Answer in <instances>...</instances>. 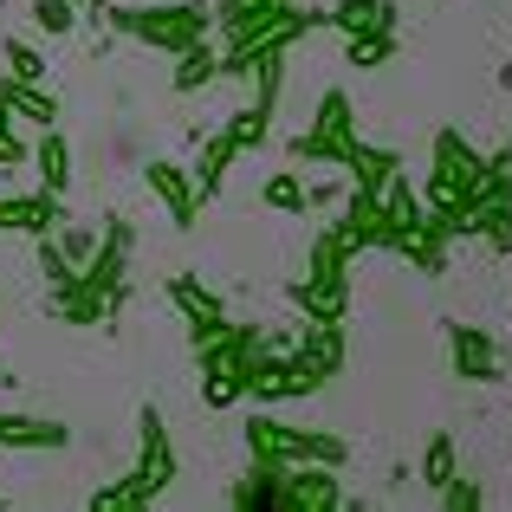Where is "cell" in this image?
Returning <instances> with one entry per match:
<instances>
[{
    "label": "cell",
    "mask_w": 512,
    "mask_h": 512,
    "mask_svg": "<svg viewBox=\"0 0 512 512\" xmlns=\"http://www.w3.org/2000/svg\"><path fill=\"white\" fill-rule=\"evenodd\" d=\"M137 422H143V467L130 480H117V487H104L91 506H150L175 480V448H169V428H163V415H156V402H143Z\"/></svg>",
    "instance_id": "7a4b0ae2"
},
{
    "label": "cell",
    "mask_w": 512,
    "mask_h": 512,
    "mask_svg": "<svg viewBox=\"0 0 512 512\" xmlns=\"http://www.w3.org/2000/svg\"><path fill=\"white\" fill-rule=\"evenodd\" d=\"M143 182H150L156 195H163L169 221L188 234V227H195V214H201V195H195V182H188V175L175 169V163H143Z\"/></svg>",
    "instance_id": "5b68a950"
},
{
    "label": "cell",
    "mask_w": 512,
    "mask_h": 512,
    "mask_svg": "<svg viewBox=\"0 0 512 512\" xmlns=\"http://www.w3.org/2000/svg\"><path fill=\"white\" fill-rule=\"evenodd\" d=\"M266 208H279V214H305V208H312V188H305L292 169H279L273 182H266Z\"/></svg>",
    "instance_id": "e0dca14e"
},
{
    "label": "cell",
    "mask_w": 512,
    "mask_h": 512,
    "mask_svg": "<svg viewBox=\"0 0 512 512\" xmlns=\"http://www.w3.org/2000/svg\"><path fill=\"white\" fill-rule=\"evenodd\" d=\"M0 59H7V78H20V85H46V59H39L26 39H7Z\"/></svg>",
    "instance_id": "ac0fdd59"
},
{
    "label": "cell",
    "mask_w": 512,
    "mask_h": 512,
    "mask_svg": "<svg viewBox=\"0 0 512 512\" xmlns=\"http://www.w3.org/2000/svg\"><path fill=\"white\" fill-rule=\"evenodd\" d=\"M331 26H344V33H396V7L389 0H338Z\"/></svg>",
    "instance_id": "30bf717a"
},
{
    "label": "cell",
    "mask_w": 512,
    "mask_h": 512,
    "mask_svg": "<svg viewBox=\"0 0 512 512\" xmlns=\"http://www.w3.org/2000/svg\"><path fill=\"white\" fill-rule=\"evenodd\" d=\"M26 13H33V26H39L46 39H65V33L78 26V13H85V7H78V0H33Z\"/></svg>",
    "instance_id": "9a60e30c"
},
{
    "label": "cell",
    "mask_w": 512,
    "mask_h": 512,
    "mask_svg": "<svg viewBox=\"0 0 512 512\" xmlns=\"http://www.w3.org/2000/svg\"><path fill=\"white\" fill-rule=\"evenodd\" d=\"M33 169H39V188L65 195V188H72V143H65L59 130H39V143H33Z\"/></svg>",
    "instance_id": "ba28073f"
},
{
    "label": "cell",
    "mask_w": 512,
    "mask_h": 512,
    "mask_svg": "<svg viewBox=\"0 0 512 512\" xmlns=\"http://www.w3.org/2000/svg\"><path fill=\"white\" fill-rule=\"evenodd\" d=\"M20 163H33V150L13 137V111H7V98H0V169H20Z\"/></svg>",
    "instance_id": "ffe728a7"
},
{
    "label": "cell",
    "mask_w": 512,
    "mask_h": 512,
    "mask_svg": "<svg viewBox=\"0 0 512 512\" xmlns=\"http://www.w3.org/2000/svg\"><path fill=\"white\" fill-rule=\"evenodd\" d=\"M286 506H338V487H331V474H299V467H286Z\"/></svg>",
    "instance_id": "7c38bea8"
},
{
    "label": "cell",
    "mask_w": 512,
    "mask_h": 512,
    "mask_svg": "<svg viewBox=\"0 0 512 512\" xmlns=\"http://www.w3.org/2000/svg\"><path fill=\"white\" fill-rule=\"evenodd\" d=\"M247 448H253V467H273V474H286L292 461L344 467L338 435H305V428H286V422H247Z\"/></svg>",
    "instance_id": "3957f363"
},
{
    "label": "cell",
    "mask_w": 512,
    "mask_h": 512,
    "mask_svg": "<svg viewBox=\"0 0 512 512\" xmlns=\"http://www.w3.org/2000/svg\"><path fill=\"white\" fill-rule=\"evenodd\" d=\"M214 78H221V59H214L208 46H188V52H182V65H175V91L188 98V91L214 85Z\"/></svg>",
    "instance_id": "4fadbf2b"
},
{
    "label": "cell",
    "mask_w": 512,
    "mask_h": 512,
    "mask_svg": "<svg viewBox=\"0 0 512 512\" xmlns=\"http://www.w3.org/2000/svg\"><path fill=\"white\" fill-rule=\"evenodd\" d=\"M448 344H454V370H461V376H474V383L500 376V370H493V344L480 338L474 325H461V318H454V325H448Z\"/></svg>",
    "instance_id": "9c48e42d"
},
{
    "label": "cell",
    "mask_w": 512,
    "mask_h": 512,
    "mask_svg": "<svg viewBox=\"0 0 512 512\" xmlns=\"http://www.w3.org/2000/svg\"><path fill=\"white\" fill-rule=\"evenodd\" d=\"M65 221V195L33 188V195H0V234H59Z\"/></svg>",
    "instance_id": "277c9868"
},
{
    "label": "cell",
    "mask_w": 512,
    "mask_h": 512,
    "mask_svg": "<svg viewBox=\"0 0 512 512\" xmlns=\"http://www.w3.org/2000/svg\"><path fill=\"white\" fill-rule=\"evenodd\" d=\"M389 52H396V33H350L344 59L357 65V72H376V65H389Z\"/></svg>",
    "instance_id": "2e32d148"
},
{
    "label": "cell",
    "mask_w": 512,
    "mask_h": 512,
    "mask_svg": "<svg viewBox=\"0 0 512 512\" xmlns=\"http://www.w3.org/2000/svg\"><path fill=\"white\" fill-rule=\"evenodd\" d=\"M72 428L65 422H39V415H0V448H65Z\"/></svg>",
    "instance_id": "52a82bcc"
},
{
    "label": "cell",
    "mask_w": 512,
    "mask_h": 512,
    "mask_svg": "<svg viewBox=\"0 0 512 512\" xmlns=\"http://www.w3.org/2000/svg\"><path fill=\"white\" fill-rule=\"evenodd\" d=\"M104 20L117 26V33H130V39H150L156 52H175L182 59L188 46H201L208 39V26H214V13L208 7H104Z\"/></svg>",
    "instance_id": "6da1fadb"
},
{
    "label": "cell",
    "mask_w": 512,
    "mask_h": 512,
    "mask_svg": "<svg viewBox=\"0 0 512 512\" xmlns=\"http://www.w3.org/2000/svg\"><path fill=\"white\" fill-rule=\"evenodd\" d=\"M0 98H7L13 117H26V124L39 130H59V98H52L46 85H20V78H0Z\"/></svg>",
    "instance_id": "8992f818"
},
{
    "label": "cell",
    "mask_w": 512,
    "mask_h": 512,
    "mask_svg": "<svg viewBox=\"0 0 512 512\" xmlns=\"http://www.w3.org/2000/svg\"><path fill=\"white\" fill-rule=\"evenodd\" d=\"M169 299L188 312V325H195V318H227V312H221V299H214L208 286H195L188 273H175V279H169Z\"/></svg>",
    "instance_id": "5bb4252c"
},
{
    "label": "cell",
    "mask_w": 512,
    "mask_h": 512,
    "mask_svg": "<svg viewBox=\"0 0 512 512\" xmlns=\"http://www.w3.org/2000/svg\"><path fill=\"white\" fill-rule=\"evenodd\" d=\"M234 156H240V143L227 137V130L208 143V150H201V163H195V195H201V201L221 195V182H227V169H234Z\"/></svg>",
    "instance_id": "8fae6325"
},
{
    "label": "cell",
    "mask_w": 512,
    "mask_h": 512,
    "mask_svg": "<svg viewBox=\"0 0 512 512\" xmlns=\"http://www.w3.org/2000/svg\"><path fill=\"white\" fill-rule=\"evenodd\" d=\"M59 247H65V260H72V266H91V253H98V227H65Z\"/></svg>",
    "instance_id": "44dd1931"
},
{
    "label": "cell",
    "mask_w": 512,
    "mask_h": 512,
    "mask_svg": "<svg viewBox=\"0 0 512 512\" xmlns=\"http://www.w3.org/2000/svg\"><path fill=\"white\" fill-rule=\"evenodd\" d=\"M78 7H91V0H78Z\"/></svg>",
    "instance_id": "7402d4cb"
},
{
    "label": "cell",
    "mask_w": 512,
    "mask_h": 512,
    "mask_svg": "<svg viewBox=\"0 0 512 512\" xmlns=\"http://www.w3.org/2000/svg\"><path fill=\"white\" fill-rule=\"evenodd\" d=\"M422 480H428V487H454V441L448 435H435V441H428V448H422Z\"/></svg>",
    "instance_id": "d6986e66"
}]
</instances>
